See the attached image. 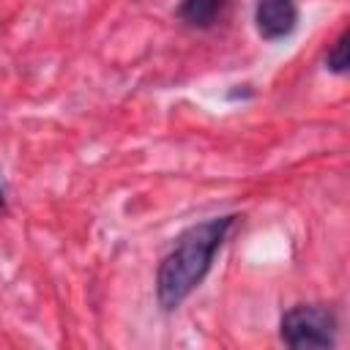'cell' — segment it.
<instances>
[{
    "instance_id": "6da1fadb",
    "label": "cell",
    "mask_w": 350,
    "mask_h": 350,
    "mask_svg": "<svg viewBox=\"0 0 350 350\" xmlns=\"http://www.w3.org/2000/svg\"><path fill=\"white\" fill-rule=\"evenodd\" d=\"M238 216H213L208 221L191 224L178 235L172 252L161 260L156 273V298L161 309H178L205 279L213 265L216 252L221 249L227 232L232 230Z\"/></svg>"
},
{
    "instance_id": "7a4b0ae2",
    "label": "cell",
    "mask_w": 350,
    "mask_h": 350,
    "mask_svg": "<svg viewBox=\"0 0 350 350\" xmlns=\"http://www.w3.org/2000/svg\"><path fill=\"white\" fill-rule=\"evenodd\" d=\"M282 342L293 350L334 347L336 342V314L320 304H301L282 314L279 323Z\"/></svg>"
},
{
    "instance_id": "3957f363",
    "label": "cell",
    "mask_w": 350,
    "mask_h": 350,
    "mask_svg": "<svg viewBox=\"0 0 350 350\" xmlns=\"http://www.w3.org/2000/svg\"><path fill=\"white\" fill-rule=\"evenodd\" d=\"M254 22H257L260 36L268 41L290 36L298 22L295 0H260L254 11Z\"/></svg>"
},
{
    "instance_id": "277c9868",
    "label": "cell",
    "mask_w": 350,
    "mask_h": 350,
    "mask_svg": "<svg viewBox=\"0 0 350 350\" xmlns=\"http://www.w3.org/2000/svg\"><path fill=\"white\" fill-rule=\"evenodd\" d=\"M230 8V0H180L178 16L191 27H213Z\"/></svg>"
},
{
    "instance_id": "5b68a950",
    "label": "cell",
    "mask_w": 350,
    "mask_h": 350,
    "mask_svg": "<svg viewBox=\"0 0 350 350\" xmlns=\"http://www.w3.org/2000/svg\"><path fill=\"white\" fill-rule=\"evenodd\" d=\"M347 33H342L339 38H336V44L328 49V55H325V66L331 68V71H336V74H345L347 71V66H350V57H347Z\"/></svg>"
},
{
    "instance_id": "8992f818",
    "label": "cell",
    "mask_w": 350,
    "mask_h": 350,
    "mask_svg": "<svg viewBox=\"0 0 350 350\" xmlns=\"http://www.w3.org/2000/svg\"><path fill=\"white\" fill-rule=\"evenodd\" d=\"M0 205H5V191H3V186H0Z\"/></svg>"
}]
</instances>
